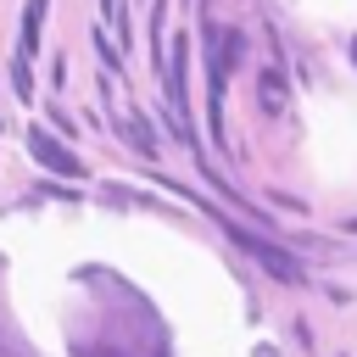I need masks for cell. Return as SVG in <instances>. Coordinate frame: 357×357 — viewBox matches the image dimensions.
Returning <instances> with one entry per match:
<instances>
[{"label":"cell","instance_id":"6da1fadb","mask_svg":"<svg viewBox=\"0 0 357 357\" xmlns=\"http://www.w3.org/2000/svg\"><path fill=\"white\" fill-rule=\"evenodd\" d=\"M223 234H229L234 245H245V251H251V257H257V262H262V268H268L279 284H301V262H296L290 251H279L273 240L251 234V229H245V223H234V218H223Z\"/></svg>","mask_w":357,"mask_h":357},{"label":"cell","instance_id":"7a4b0ae2","mask_svg":"<svg viewBox=\"0 0 357 357\" xmlns=\"http://www.w3.org/2000/svg\"><path fill=\"white\" fill-rule=\"evenodd\" d=\"M28 151H33V162H39V167H50V173H61V178H84V173H89V167H84V162L56 139V134H45V123H39V128H28Z\"/></svg>","mask_w":357,"mask_h":357},{"label":"cell","instance_id":"3957f363","mask_svg":"<svg viewBox=\"0 0 357 357\" xmlns=\"http://www.w3.org/2000/svg\"><path fill=\"white\" fill-rule=\"evenodd\" d=\"M257 100H262V112H284V100H290V78H284L279 61L257 73Z\"/></svg>","mask_w":357,"mask_h":357},{"label":"cell","instance_id":"277c9868","mask_svg":"<svg viewBox=\"0 0 357 357\" xmlns=\"http://www.w3.org/2000/svg\"><path fill=\"white\" fill-rule=\"evenodd\" d=\"M45 11H50V0H28V11H22V45H17V61H33V56H39V22H45Z\"/></svg>","mask_w":357,"mask_h":357},{"label":"cell","instance_id":"5b68a950","mask_svg":"<svg viewBox=\"0 0 357 357\" xmlns=\"http://www.w3.org/2000/svg\"><path fill=\"white\" fill-rule=\"evenodd\" d=\"M123 139H128V145H134L139 156H156V134H151V117H145L139 106H134V112L123 117Z\"/></svg>","mask_w":357,"mask_h":357},{"label":"cell","instance_id":"8992f818","mask_svg":"<svg viewBox=\"0 0 357 357\" xmlns=\"http://www.w3.org/2000/svg\"><path fill=\"white\" fill-rule=\"evenodd\" d=\"M89 45H95V50H100V61H106V67H112V73H117V67H123V56H117V45H112V39H106V28H95V33H89Z\"/></svg>","mask_w":357,"mask_h":357},{"label":"cell","instance_id":"52a82bcc","mask_svg":"<svg viewBox=\"0 0 357 357\" xmlns=\"http://www.w3.org/2000/svg\"><path fill=\"white\" fill-rule=\"evenodd\" d=\"M100 17H106V22H112V28H117V33L134 45V33H128V22H123V0H100Z\"/></svg>","mask_w":357,"mask_h":357},{"label":"cell","instance_id":"ba28073f","mask_svg":"<svg viewBox=\"0 0 357 357\" xmlns=\"http://www.w3.org/2000/svg\"><path fill=\"white\" fill-rule=\"evenodd\" d=\"M11 84H17V100H33V78H28V61H11Z\"/></svg>","mask_w":357,"mask_h":357},{"label":"cell","instance_id":"9c48e42d","mask_svg":"<svg viewBox=\"0 0 357 357\" xmlns=\"http://www.w3.org/2000/svg\"><path fill=\"white\" fill-rule=\"evenodd\" d=\"M45 117H50V128H61V134H73V117H67L61 106H45Z\"/></svg>","mask_w":357,"mask_h":357},{"label":"cell","instance_id":"30bf717a","mask_svg":"<svg viewBox=\"0 0 357 357\" xmlns=\"http://www.w3.org/2000/svg\"><path fill=\"white\" fill-rule=\"evenodd\" d=\"M78 357H123V351H78Z\"/></svg>","mask_w":357,"mask_h":357},{"label":"cell","instance_id":"8fae6325","mask_svg":"<svg viewBox=\"0 0 357 357\" xmlns=\"http://www.w3.org/2000/svg\"><path fill=\"white\" fill-rule=\"evenodd\" d=\"M346 234H357V218H346Z\"/></svg>","mask_w":357,"mask_h":357},{"label":"cell","instance_id":"7c38bea8","mask_svg":"<svg viewBox=\"0 0 357 357\" xmlns=\"http://www.w3.org/2000/svg\"><path fill=\"white\" fill-rule=\"evenodd\" d=\"M351 61H357V39H351Z\"/></svg>","mask_w":357,"mask_h":357}]
</instances>
